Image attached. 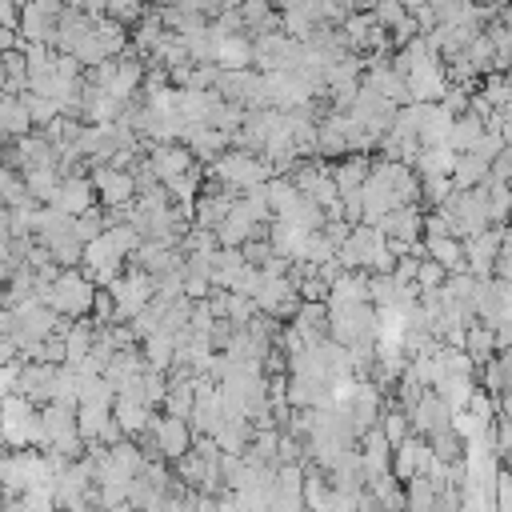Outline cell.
I'll use <instances>...</instances> for the list:
<instances>
[{
    "mask_svg": "<svg viewBox=\"0 0 512 512\" xmlns=\"http://www.w3.org/2000/svg\"><path fill=\"white\" fill-rule=\"evenodd\" d=\"M504 148H508V140H504V136H500V132H484V140H480V144H476V156H484V160H488V164H496V160H500V152H504Z\"/></svg>",
    "mask_w": 512,
    "mask_h": 512,
    "instance_id": "46",
    "label": "cell"
},
{
    "mask_svg": "<svg viewBox=\"0 0 512 512\" xmlns=\"http://www.w3.org/2000/svg\"><path fill=\"white\" fill-rule=\"evenodd\" d=\"M288 324H292L308 344L328 340V300H304L300 312H296Z\"/></svg>",
    "mask_w": 512,
    "mask_h": 512,
    "instance_id": "21",
    "label": "cell"
},
{
    "mask_svg": "<svg viewBox=\"0 0 512 512\" xmlns=\"http://www.w3.org/2000/svg\"><path fill=\"white\" fill-rule=\"evenodd\" d=\"M432 460H436V448H432V440L412 432L408 440H400V444L392 448V476L408 484L412 476H424V472L432 468Z\"/></svg>",
    "mask_w": 512,
    "mask_h": 512,
    "instance_id": "12",
    "label": "cell"
},
{
    "mask_svg": "<svg viewBox=\"0 0 512 512\" xmlns=\"http://www.w3.org/2000/svg\"><path fill=\"white\" fill-rule=\"evenodd\" d=\"M464 352H468L476 364H488V360L500 352V344H496V328L484 324V320H476V324L468 328V336H464Z\"/></svg>",
    "mask_w": 512,
    "mask_h": 512,
    "instance_id": "32",
    "label": "cell"
},
{
    "mask_svg": "<svg viewBox=\"0 0 512 512\" xmlns=\"http://www.w3.org/2000/svg\"><path fill=\"white\" fill-rule=\"evenodd\" d=\"M352 228H356V224H352V220H328V224H324V228H320V232H324V236H328V240H332V244H336V248H340V244H344V240H348V236H352Z\"/></svg>",
    "mask_w": 512,
    "mask_h": 512,
    "instance_id": "47",
    "label": "cell"
},
{
    "mask_svg": "<svg viewBox=\"0 0 512 512\" xmlns=\"http://www.w3.org/2000/svg\"><path fill=\"white\" fill-rule=\"evenodd\" d=\"M136 440L144 444V452H148L152 460H168V464H176L180 456L192 452V444H196V428H192V420L164 412V416H152L148 432H140Z\"/></svg>",
    "mask_w": 512,
    "mask_h": 512,
    "instance_id": "2",
    "label": "cell"
},
{
    "mask_svg": "<svg viewBox=\"0 0 512 512\" xmlns=\"http://www.w3.org/2000/svg\"><path fill=\"white\" fill-rule=\"evenodd\" d=\"M480 92L492 100V108H508L512 104V76L508 72H492V76H484Z\"/></svg>",
    "mask_w": 512,
    "mask_h": 512,
    "instance_id": "40",
    "label": "cell"
},
{
    "mask_svg": "<svg viewBox=\"0 0 512 512\" xmlns=\"http://www.w3.org/2000/svg\"><path fill=\"white\" fill-rule=\"evenodd\" d=\"M272 4H276V8H288V4H296V0H272Z\"/></svg>",
    "mask_w": 512,
    "mask_h": 512,
    "instance_id": "49",
    "label": "cell"
},
{
    "mask_svg": "<svg viewBox=\"0 0 512 512\" xmlns=\"http://www.w3.org/2000/svg\"><path fill=\"white\" fill-rule=\"evenodd\" d=\"M456 148L452 144H436V148H420V156H416V172H420V180L424 176H452V168H456Z\"/></svg>",
    "mask_w": 512,
    "mask_h": 512,
    "instance_id": "30",
    "label": "cell"
},
{
    "mask_svg": "<svg viewBox=\"0 0 512 512\" xmlns=\"http://www.w3.org/2000/svg\"><path fill=\"white\" fill-rule=\"evenodd\" d=\"M452 192H456L452 176H424V192H420V200H424L428 212H436V208H444V204L452 200Z\"/></svg>",
    "mask_w": 512,
    "mask_h": 512,
    "instance_id": "38",
    "label": "cell"
},
{
    "mask_svg": "<svg viewBox=\"0 0 512 512\" xmlns=\"http://www.w3.org/2000/svg\"><path fill=\"white\" fill-rule=\"evenodd\" d=\"M0 128H4L8 140H20V136L36 132V120H32L24 96H8V92H4V100H0Z\"/></svg>",
    "mask_w": 512,
    "mask_h": 512,
    "instance_id": "24",
    "label": "cell"
},
{
    "mask_svg": "<svg viewBox=\"0 0 512 512\" xmlns=\"http://www.w3.org/2000/svg\"><path fill=\"white\" fill-rule=\"evenodd\" d=\"M448 276H452V272H448L440 260L424 256V260H420V272H416V284H420V292H428V288H444Z\"/></svg>",
    "mask_w": 512,
    "mask_h": 512,
    "instance_id": "41",
    "label": "cell"
},
{
    "mask_svg": "<svg viewBox=\"0 0 512 512\" xmlns=\"http://www.w3.org/2000/svg\"><path fill=\"white\" fill-rule=\"evenodd\" d=\"M476 380H480V376H464V372H448V376H444V380L436 384V392H440V396H444V400H448V404H452V408L460 412V408H468V400H472V392L480 388Z\"/></svg>",
    "mask_w": 512,
    "mask_h": 512,
    "instance_id": "34",
    "label": "cell"
},
{
    "mask_svg": "<svg viewBox=\"0 0 512 512\" xmlns=\"http://www.w3.org/2000/svg\"><path fill=\"white\" fill-rule=\"evenodd\" d=\"M488 176H492V164H488L484 156H476V152H460V156H456V168H452V184H456V192H464V188H480Z\"/></svg>",
    "mask_w": 512,
    "mask_h": 512,
    "instance_id": "27",
    "label": "cell"
},
{
    "mask_svg": "<svg viewBox=\"0 0 512 512\" xmlns=\"http://www.w3.org/2000/svg\"><path fill=\"white\" fill-rule=\"evenodd\" d=\"M268 240H272V248H276V256H284V260H300L304 256V248H308V240H312V232L308 228H300V224H292V220H284V216H276L272 224H268Z\"/></svg>",
    "mask_w": 512,
    "mask_h": 512,
    "instance_id": "20",
    "label": "cell"
},
{
    "mask_svg": "<svg viewBox=\"0 0 512 512\" xmlns=\"http://www.w3.org/2000/svg\"><path fill=\"white\" fill-rule=\"evenodd\" d=\"M448 68H444V56H436V60H424L420 68H412L408 72V88H412V100H424V104H436V100H444V92H448Z\"/></svg>",
    "mask_w": 512,
    "mask_h": 512,
    "instance_id": "16",
    "label": "cell"
},
{
    "mask_svg": "<svg viewBox=\"0 0 512 512\" xmlns=\"http://www.w3.org/2000/svg\"><path fill=\"white\" fill-rule=\"evenodd\" d=\"M368 280H372V272H364V268H348V272L332 284L328 304H356V300H368Z\"/></svg>",
    "mask_w": 512,
    "mask_h": 512,
    "instance_id": "31",
    "label": "cell"
},
{
    "mask_svg": "<svg viewBox=\"0 0 512 512\" xmlns=\"http://www.w3.org/2000/svg\"><path fill=\"white\" fill-rule=\"evenodd\" d=\"M4 440H8V448H40L44 444V416H40L36 400H28L20 392L4 396Z\"/></svg>",
    "mask_w": 512,
    "mask_h": 512,
    "instance_id": "5",
    "label": "cell"
},
{
    "mask_svg": "<svg viewBox=\"0 0 512 512\" xmlns=\"http://www.w3.org/2000/svg\"><path fill=\"white\" fill-rule=\"evenodd\" d=\"M376 324H380V308L372 300H356V304H328V336L340 340L344 348H360V344H376Z\"/></svg>",
    "mask_w": 512,
    "mask_h": 512,
    "instance_id": "3",
    "label": "cell"
},
{
    "mask_svg": "<svg viewBox=\"0 0 512 512\" xmlns=\"http://www.w3.org/2000/svg\"><path fill=\"white\" fill-rule=\"evenodd\" d=\"M500 248H504V224H492L476 236L464 240V256H468V272H476L480 280L496 276V260H500Z\"/></svg>",
    "mask_w": 512,
    "mask_h": 512,
    "instance_id": "11",
    "label": "cell"
},
{
    "mask_svg": "<svg viewBox=\"0 0 512 512\" xmlns=\"http://www.w3.org/2000/svg\"><path fill=\"white\" fill-rule=\"evenodd\" d=\"M484 132H488V120H484V116H476V112L468 108V112H460V116H456L448 144H452L456 152H476V144L484 140Z\"/></svg>",
    "mask_w": 512,
    "mask_h": 512,
    "instance_id": "26",
    "label": "cell"
},
{
    "mask_svg": "<svg viewBox=\"0 0 512 512\" xmlns=\"http://www.w3.org/2000/svg\"><path fill=\"white\" fill-rule=\"evenodd\" d=\"M176 348H180V340H176L172 332H152L148 340H140V352H144L148 368H160V372H172Z\"/></svg>",
    "mask_w": 512,
    "mask_h": 512,
    "instance_id": "28",
    "label": "cell"
},
{
    "mask_svg": "<svg viewBox=\"0 0 512 512\" xmlns=\"http://www.w3.org/2000/svg\"><path fill=\"white\" fill-rule=\"evenodd\" d=\"M140 396H144L148 408H164V400H168V372L148 368L144 380H140Z\"/></svg>",
    "mask_w": 512,
    "mask_h": 512,
    "instance_id": "39",
    "label": "cell"
},
{
    "mask_svg": "<svg viewBox=\"0 0 512 512\" xmlns=\"http://www.w3.org/2000/svg\"><path fill=\"white\" fill-rule=\"evenodd\" d=\"M88 176H92L96 196H100L104 208H128V204H136V196H140V184H136V172H132V168L92 164Z\"/></svg>",
    "mask_w": 512,
    "mask_h": 512,
    "instance_id": "8",
    "label": "cell"
},
{
    "mask_svg": "<svg viewBox=\"0 0 512 512\" xmlns=\"http://www.w3.org/2000/svg\"><path fill=\"white\" fill-rule=\"evenodd\" d=\"M448 220H452V232L460 240L492 228V204H488V184L480 188H464V192H452V200L440 208Z\"/></svg>",
    "mask_w": 512,
    "mask_h": 512,
    "instance_id": "6",
    "label": "cell"
},
{
    "mask_svg": "<svg viewBox=\"0 0 512 512\" xmlns=\"http://www.w3.org/2000/svg\"><path fill=\"white\" fill-rule=\"evenodd\" d=\"M408 416H412V432H416V436H436V432L452 428L456 408H452L436 388H428V392L420 396V404H416Z\"/></svg>",
    "mask_w": 512,
    "mask_h": 512,
    "instance_id": "14",
    "label": "cell"
},
{
    "mask_svg": "<svg viewBox=\"0 0 512 512\" xmlns=\"http://www.w3.org/2000/svg\"><path fill=\"white\" fill-rule=\"evenodd\" d=\"M424 216H428V212H424L420 204H404V208L388 212L376 228H380L388 240H404V244H412V248H416V244L424 240Z\"/></svg>",
    "mask_w": 512,
    "mask_h": 512,
    "instance_id": "17",
    "label": "cell"
},
{
    "mask_svg": "<svg viewBox=\"0 0 512 512\" xmlns=\"http://www.w3.org/2000/svg\"><path fill=\"white\" fill-rule=\"evenodd\" d=\"M380 428H384V436L392 440V448L400 444V440H408L412 436V416H408V408H400L396 400L384 408V416H380Z\"/></svg>",
    "mask_w": 512,
    "mask_h": 512,
    "instance_id": "37",
    "label": "cell"
},
{
    "mask_svg": "<svg viewBox=\"0 0 512 512\" xmlns=\"http://www.w3.org/2000/svg\"><path fill=\"white\" fill-rule=\"evenodd\" d=\"M108 292H112V300H116V324H128V320H136V316L156 300V276L132 264L124 276H116V280L108 284Z\"/></svg>",
    "mask_w": 512,
    "mask_h": 512,
    "instance_id": "7",
    "label": "cell"
},
{
    "mask_svg": "<svg viewBox=\"0 0 512 512\" xmlns=\"http://www.w3.org/2000/svg\"><path fill=\"white\" fill-rule=\"evenodd\" d=\"M372 12H376V20H380L388 32H392L400 20H408V16H412L404 0H376V8H372Z\"/></svg>",
    "mask_w": 512,
    "mask_h": 512,
    "instance_id": "44",
    "label": "cell"
},
{
    "mask_svg": "<svg viewBox=\"0 0 512 512\" xmlns=\"http://www.w3.org/2000/svg\"><path fill=\"white\" fill-rule=\"evenodd\" d=\"M368 68H364V88H372L376 96L392 100L396 108L412 104V88H408V76L392 64V56H364Z\"/></svg>",
    "mask_w": 512,
    "mask_h": 512,
    "instance_id": "9",
    "label": "cell"
},
{
    "mask_svg": "<svg viewBox=\"0 0 512 512\" xmlns=\"http://www.w3.org/2000/svg\"><path fill=\"white\" fill-rule=\"evenodd\" d=\"M264 196H268V204H272V216H284L304 192L296 188V180L292 176H272L268 184H264Z\"/></svg>",
    "mask_w": 512,
    "mask_h": 512,
    "instance_id": "35",
    "label": "cell"
},
{
    "mask_svg": "<svg viewBox=\"0 0 512 512\" xmlns=\"http://www.w3.org/2000/svg\"><path fill=\"white\" fill-rule=\"evenodd\" d=\"M452 124H456V112H448V108H444V100L428 104V108H424V120H420V144H424V148L448 144Z\"/></svg>",
    "mask_w": 512,
    "mask_h": 512,
    "instance_id": "23",
    "label": "cell"
},
{
    "mask_svg": "<svg viewBox=\"0 0 512 512\" xmlns=\"http://www.w3.org/2000/svg\"><path fill=\"white\" fill-rule=\"evenodd\" d=\"M116 420H120V428L128 432V436H140V432H148V424H152V416H156V408H148L144 400H132V396H116Z\"/></svg>",
    "mask_w": 512,
    "mask_h": 512,
    "instance_id": "29",
    "label": "cell"
},
{
    "mask_svg": "<svg viewBox=\"0 0 512 512\" xmlns=\"http://www.w3.org/2000/svg\"><path fill=\"white\" fill-rule=\"evenodd\" d=\"M184 144L196 152V160L208 168L212 160H220L224 152H228V144H232V132H224V128H212V124H192L188 128V136H184Z\"/></svg>",
    "mask_w": 512,
    "mask_h": 512,
    "instance_id": "19",
    "label": "cell"
},
{
    "mask_svg": "<svg viewBox=\"0 0 512 512\" xmlns=\"http://www.w3.org/2000/svg\"><path fill=\"white\" fill-rule=\"evenodd\" d=\"M492 500H496V512H512V472L508 468H500L496 488H492Z\"/></svg>",
    "mask_w": 512,
    "mask_h": 512,
    "instance_id": "45",
    "label": "cell"
},
{
    "mask_svg": "<svg viewBox=\"0 0 512 512\" xmlns=\"http://www.w3.org/2000/svg\"><path fill=\"white\" fill-rule=\"evenodd\" d=\"M404 480H396L392 472L388 476H380V480H372L368 484V496L380 504V508H388V512H404V504H408V496H404V488H400Z\"/></svg>",
    "mask_w": 512,
    "mask_h": 512,
    "instance_id": "36",
    "label": "cell"
},
{
    "mask_svg": "<svg viewBox=\"0 0 512 512\" xmlns=\"http://www.w3.org/2000/svg\"><path fill=\"white\" fill-rule=\"evenodd\" d=\"M112 420H116V412L108 404H76V424H80L84 440H100Z\"/></svg>",
    "mask_w": 512,
    "mask_h": 512,
    "instance_id": "33",
    "label": "cell"
},
{
    "mask_svg": "<svg viewBox=\"0 0 512 512\" xmlns=\"http://www.w3.org/2000/svg\"><path fill=\"white\" fill-rule=\"evenodd\" d=\"M208 176H216L224 188H232V192H252V188H260V184H268L272 176H276V168L260 156V152H248V148H232V152H224L220 160H212L208 164Z\"/></svg>",
    "mask_w": 512,
    "mask_h": 512,
    "instance_id": "1",
    "label": "cell"
},
{
    "mask_svg": "<svg viewBox=\"0 0 512 512\" xmlns=\"http://www.w3.org/2000/svg\"><path fill=\"white\" fill-rule=\"evenodd\" d=\"M372 164H376V156H372V152H348V156H340V160L332 164V176H336V188H340V196H344V200H348V196H356V192L364 188V180H368Z\"/></svg>",
    "mask_w": 512,
    "mask_h": 512,
    "instance_id": "18",
    "label": "cell"
},
{
    "mask_svg": "<svg viewBox=\"0 0 512 512\" xmlns=\"http://www.w3.org/2000/svg\"><path fill=\"white\" fill-rule=\"evenodd\" d=\"M504 468H508V472H512V452H508V456H504Z\"/></svg>",
    "mask_w": 512,
    "mask_h": 512,
    "instance_id": "50",
    "label": "cell"
},
{
    "mask_svg": "<svg viewBox=\"0 0 512 512\" xmlns=\"http://www.w3.org/2000/svg\"><path fill=\"white\" fill-rule=\"evenodd\" d=\"M96 292H100V284L88 280L84 268H64V272L52 280V288L44 292V300H48L64 320H80V316H92Z\"/></svg>",
    "mask_w": 512,
    "mask_h": 512,
    "instance_id": "4",
    "label": "cell"
},
{
    "mask_svg": "<svg viewBox=\"0 0 512 512\" xmlns=\"http://www.w3.org/2000/svg\"><path fill=\"white\" fill-rule=\"evenodd\" d=\"M148 164H152V172L168 184V180L192 172L200 160H196V152H192L184 140H164V144H148Z\"/></svg>",
    "mask_w": 512,
    "mask_h": 512,
    "instance_id": "13",
    "label": "cell"
},
{
    "mask_svg": "<svg viewBox=\"0 0 512 512\" xmlns=\"http://www.w3.org/2000/svg\"><path fill=\"white\" fill-rule=\"evenodd\" d=\"M64 8H68L64 0H24V16H20L24 40H32V44H52Z\"/></svg>",
    "mask_w": 512,
    "mask_h": 512,
    "instance_id": "10",
    "label": "cell"
},
{
    "mask_svg": "<svg viewBox=\"0 0 512 512\" xmlns=\"http://www.w3.org/2000/svg\"><path fill=\"white\" fill-rule=\"evenodd\" d=\"M100 512H136V504L128 500V504H116V508H100Z\"/></svg>",
    "mask_w": 512,
    "mask_h": 512,
    "instance_id": "48",
    "label": "cell"
},
{
    "mask_svg": "<svg viewBox=\"0 0 512 512\" xmlns=\"http://www.w3.org/2000/svg\"><path fill=\"white\" fill-rule=\"evenodd\" d=\"M96 184H92V176L88 172H64V180H60V192H56V208L60 212H68V216H84L88 208H96Z\"/></svg>",
    "mask_w": 512,
    "mask_h": 512,
    "instance_id": "15",
    "label": "cell"
},
{
    "mask_svg": "<svg viewBox=\"0 0 512 512\" xmlns=\"http://www.w3.org/2000/svg\"><path fill=\"white\" fill-rule=\"evenodd\" d=\"M428 440H432L436 456H440V460H448V464L464 456V436H456L452 428H444V432H436V436H428Z\"/></svg>",
    "mask_w": 512,
    "mask_h": 512,
    "instance_id": "43",
    "label": "cell"
},
{
    "mask_svg": "<svg viewBox=\"0 0 512 512\" xmlns=\"http://www.w3.org/2000/svg\"><path fill=\"white\" fill-rule=\"evenodd\" d=\"M248 264H252V260L244 256V248H224V244H220V248L212 252V284L232 292Z\"/></svg>",
    "mask_w": 512,
    "mask_h": 512,
    "instance_id": "22",
    "label": "cell"
},
{
    "mask_svg": "<svg viewBox=\"0 0 512 512\" xmlns=\"http://www.w3.org/2000/svg\"><path fill=\"white\" fill-rule=\"evenodd\" d=\"M240 16H244V28L252 40L260 32H280V8L272 0H240Z\"/></svg>",
    "mask_w": 512,
    "mask_h": 512,
    "instance_id": "25",
    "label": "cell"
},
{
    "mask_svg": "<svg viewBox=\"0 0 512 512\" xmlns=\"http://www.w3.org/2000/svg\"><path fill=\"white\" fill-rule=\"evenodd\" d=\"M108 16H116L120 24L136 28V24L148 16V4H144V0H108Z\"/></svg>",
    "mask_w": 512,
    "mask_h": 512,
    "instance_id": "42",
    "label": "cell"
}]
</instances>
